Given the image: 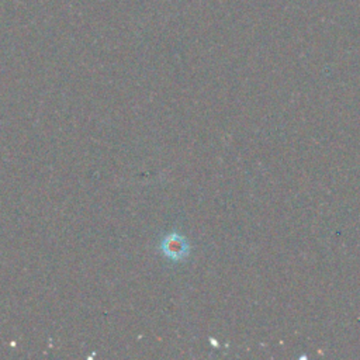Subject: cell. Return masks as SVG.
Listing matches in <instances>:
<instances>
[{
	"mask_svg": "<svg viewBox=\"0 0 360 360\" xmlns=\"http://www.w3.org/2000/svg\"><path fill=\"white\" fill-rule=\"evenodd\" d=\"M167 248L166 249V253L167 255H172V256H177L179 253H181L184 249L183 248H179L180 246V242H174L173 243V239H167Z\"/></svg>",
	"mask_w": 360,
	"mask_h": 360,
	"instance_id": "cell-1",
	"label": "cell"
}]
</instances>
